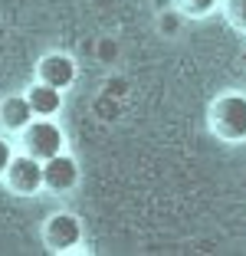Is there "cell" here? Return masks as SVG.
Returning a JSON list of instances; mask_svg holds the SVG:
<instances>
[{
	"instance_id": "6",
	"label": "cell",
	"mask_w": 246,
	"mask_h": 256,
	"mask_svg": "<svg viewBox=\"0 0 246 256\" xmlns=\"http://www.w3.org/2000/svg\"><path fill=\"white\" fill-rule=\"evenodd\" d=\"M79 76V66H76L72 56L66 53H46L43 60L36 62V79L40 82H50L56 89H69Z\"/></svg>"
},
{
	"instance_id": "3",
	"label": "cell",
	"mask_w": 246,
	"mask_h": 256,
	"mask_svg": "<svg viewBox=\"0 0 246 256\" xmlns=\"http://www.w3.org/2000/svg\"><path fill=\"white\" fill-rule=\"evenodd\" d=\"M43 246L50 253H72L82 246V220L69 210H56L43 224Z\"/></svg>"
},
{
	"instance_id": "5",
	"label": "cell",
	"mask_w": 246,
	"mask_h": 256,
	"mask_svg": "<svg viewBox=\"0 0 246 256\" xmlns=\"http://www.w3.org/2000/svg\"><path fill=\"white\" fill-rule=\"evenodd\" d=\"M79 184V161L66 151L52 154L43 161V188L52 194H69V190Z\"/></svg>"
},
{
	"instance_id": "1",
	"label": "cell",
	"mask_w": 246,
	"mask_h": 256,
	"mask_svg": "<svg viewBox=\"0 0 246 256\" xmlns=\"http://www.w3.org/2000/svg\"><path fill=\"white\" fill-rule=\"evenodd\" d=\"M207 125L220 142H246V96L243 92H220L207 108Z\"/></svg>"
},
{
	"instance_id": "4",
	"label": "cell",
	"mask_w": 246,
	"mask_h": 256,
	"mask_svg": "<svg viewBox=\"0 0 246 256\" xmlns=\"http://www.w3.org/2000/svg\"><path fill=\"white\" fill-rule=\"evenodd\" d=\"M4 184L16 197H33L36 190H43V161L26 151H16L7 174H4Z\"/></svg>"
},
{
	"instance_id": "2",
	"label": "cell",
	"mask_w": 246,
	"mask_h": 256,
	"mask_svg": "<svg viewBox=\"0 0 246 256\" xmlns=\"http://www.w3.org/2000/svg\"><path fill=\"white\" fill-rule=\"evenodd\" d=\"M16 151H26L33 158L46 161V158H52V154L66 151V135H62V128L52 118H33L30 125L16 135Z\"/></svg>"
},
{
	"instance_id": "8",
	"label": "cell",
	"mask_w": 246,
	"mask_h": 256,
	"mask_svg": "<svg viewBox=\"0 0 246 256\" xmlns=\"http://www.w3.org/2000/svg\"><path fill=\"white\" fill-rule=\"evenodd\" d=\"M23 96H26V102H30L36 118H52V115H60V108H62V89H56V86H50V82H40V79L23 92Z\"/></svg>"
},
{
	"instance_id": "7",
	"label": "cell",
	"mask_w": 246,
	"mask_h": 256,
	"mask_svg": "<svg viewBox=\"0 0 246 256\" xmlns=\"http://www.w3.org/2000/svg\"><path fill=\"white\" fill-rule=\"evenodd\" d=\"M33 118H36V115H33V108H30V102H26L23 92H14V96L0 98V128H4L7 135H20Z\"/></svg>"
},
{
	"instance_id": "9",
	"label": "cell",
	"mask_w": 246,
	"mask_h": 256,
	"mask_svg": "<svg viewBox=\"0 0 246 256\" xmlns=\"http://www.w3.org/2000/svg\"><path fill=\"white\" fill-rule=\"evenodd\" d=\"M224 16L236 33H246V0H220Z\"/></svg>"
},
{
	"instance_id": "10",
	"label": "cell",
	"mask_w": 246,
	"mask_h": 256,
	"mask_svg": "<svg viewBox=\"0 0 246 256\" xmlns=\"http://www.w3.org/2000/svg\"><path fill=\"white\" fill-rule=\"evenodd\" d=\"M174 4H178V10L187 14V16H207L210 10L220 7V0H174Z\"/></svg>"
},
{
	"instance_id": "11",
	"label": "cell",
	"mask_w": 246,
	"mask_h": 256,
	"mask_svg": "<svg viewBox=\"0 0 246 256\" xmlns=\"http://www.w3.org/2000/svg\"><path fill=\"white\" fill-rule=\"evenodd\" d=\"M14 154H16V142H10L7 132H4V135H0V181H4V174H7Z\"/></svg>"
}]
</instances>
